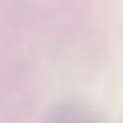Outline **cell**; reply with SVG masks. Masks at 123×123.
Segmentation results:
<instances>
[{
    "label": "cell",
    "mask_w": 123,
    "mask_h": 123,
    "mask_svg": "<svg viewBox=\"0 0 123 123\" xmlns=\"http://www.w3.org/2000/svg\"><path fill=\"white\" fill-rule=\"evenodd\" d=\"M53 123H98L94 114L89 109H85L83 105L71 103L58 111V114L54 116Z\"/></svg>",
    "instance_id": "6da1fadb"
}]
</instances>
